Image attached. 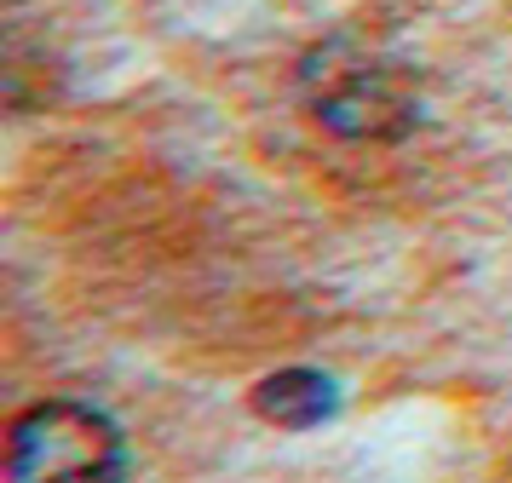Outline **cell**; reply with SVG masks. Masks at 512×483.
<instances>
[{
  "label": "cell",
  "mask_w": 512,
  "mask_h": 483,
  "mask_svg": "<svg viewBox=\"0 0 512 483\" xmlns=\"http://www.w3.org/2000/svg\"><path fill=\"white\" fill-rule=\"evenodd\" d=\"M6 478L12 483H121L127 437L104 409L47 397L12 420L6 432Z\"/></svg>",
  "instance_id": "obj_2"
},
{
  "label": "cell",
  "mask_w": 512,
  "mask_h": 483,
  "mask_svg": "<svg viewBox=\"0 0 512 483\" xmlns=\"http://www.w3.org/2000/svg\"><path fill=\"white\" fill-rule=\"evenodd\" d=\"M305 104L340 138H403L420 115V87L386 52L328 41L305 58Z\"/></svg>",
  "instance_id": "obj_1"
},
{
  "label": "cell",
  "mask_w": 512,
  "mask_h": 483,
  "mask_svg": "<svg viewBox=\"0 0 512 483\" xmlns=\"http://www.w3.org/2000/svg\"><path fill=\"white\" fill-rule=\"evenodd\" d=\"M254 414L271 426H288V432H311L340 414V386H334V374H317V368H282L254 386Z\"/></svg>",
  "instance_id": "obj_3"
}]
</instances>
